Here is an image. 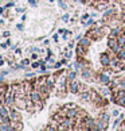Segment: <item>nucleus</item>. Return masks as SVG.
Instances as JSON below:
<instances>
[{"mask_svg": "<svg viewBox=\"0 0 125 131\" xmlns=\"http://www.w3.org/2000/svg\"><path fill=\"white\" fill-rule=\"evenodd\" d=\"M30 99L34 101V104H35V105L38 104L39 110H42V107H43V97H42L39 89H32V91H30Z\"/></svg>", "mask_w": 125, "mask_h": 131, "instance_id": "nucleus-1", "label": "nucleus"}, {"mask_svg": "<svg viewBox=\"0 0 125 131\" xmlns=\"http://www.w3.org/2000/svg\"><path fill=\"white\" fill-rule=\"evenodd\" d=\"M79 86H81V82H78L74 79V80L69 81V84H67V89H69L71 93H78V92H79Z\"/></svg>", "mask_w": 125, "mask_h": 131, "instance_id": "nucleus-2", "label": "nucleus"}, {"mask_svg": "<svg viewBox=\"0 0 125 131\" xmlns=\"http://www.w3.org/2000/svg\"><path fill=\"white\" fill-rule=\"evenodd\" d=\"M95 120L92 119V118H88V116H85V120H84V130H95Z\"/></svg>", "mask_w": 125, "mask_h": 131, "instance_id": "nucleus-3", "label": "nucleus"}, {"mask_svg": "<svg viewBox=\"0 0 125 131\" xmlns=\"http://www.w3.org/2000/svg\"><path fill=\"white\" fill-rule=\"evenodd\" d=\"M100 62L102 66H110V57L108 53H102L100 57Z\"/></svg>", "mask_w": 125, "mask_h": 131, "instance_id": "nucleus-4", "label": "nucleus"}, {"mask_svg": "<svg viewBox=\"0 0 125 131\" xmlns=\"http://www.w3.org/2000/svg\"><path fill=\"white\" fill-rule=\"evenodd\" d=\"M38 89H39V92H40V95H42L43 100H46L47 97H49V91H50V88L47 86V84H42Z\"/></svg>", "mask_w": 125, "mask_h": 131, "instance_id": "nucleus-5", "label": "nucleus"}, {"mask_svg": "<svg viewBox=\"0 0 125 131\" xmlns=\"http://www.w3.org/2000/svg\"><path fill=\"white\" fill-rule=\"evenodd\" d=\"M81 100H85V101H92V91L86 89L84 92H81Z\"/></svg>", "mask_w": 125, "mask_h": 131, "instance_id": "nucleus-6", "label": "nucleus"}, {"mask_svg": "<svg viewBox=\"0 0 125 131\" xmlns=\"http://www.w3.org/2000/svg\"><path fill=\"white\" fill-rule=\"evenodd\" d=\"M9 119H11L12 123L19 122V120H20V116H19V114H18L16 110H11V111H9Z\"/></svg>", "mask_w": 125, "mask_h": 131, "instance_id": "nucleus-7", "label": "nucleus"}, {"mask_svg": "<svg viewBox=\"0 0 125 131\" xmlns=\"http://www.w3.org/2000/svg\"><path fill=\"white\" fill-rule=\"evenodd\" d=\"M98 79H100V81L102 82L104 85H108V84H110V81H112V80H110V76H109V74H106L105 72H104V73H101V74H100V77H98Z\"/></svg>", "mask_w": 125, "mask_h": 131, "instance_id": "nucleus-8", "label": "nucleus"}, {"mask_svg": "<svg viewBox=\"0 0 125 131\" xmlns=\"http://www.w3.org/2000/svg\"><path fill=\"white\" fill-rule=\"evenodd\" d=\"M66 80H67V76H62L59 81H58V84H59V91L61 92H65L66 91Z\"/></svg>", "mask_w": 125, "mask_h": 131, "instance_id": "nucleus-9", "label": "nucleus"}, {"mask_svg": "<svg viewBox=\"0 0 125 131\" xmlns=\"http://www.w3.org/2000/svg\"><path fill=\"white\" fill-rule=\"evenodd\" d=\"M108 128V123L104 122V120H98L97 123H95V130H106Z\"/></svg>", "mask_w": 125, "mask_h": 131, "instance_id": "nucleus-10", "label": "nucleus"}, {"mask_svg": "<svg viewBox=\"0 0 125 131\" xmlns=\"http://www.w3.org/2000/svg\"><path fill=\"white\" fill-rule=\"evenodd\" d=\"M120 62H121V60H120L118 57H113V58H110V66L112 68H117L120 66Z\"/></svg>", "mask_w": 125, "mask_h": 131, "instance_id": "nucleus-11", "label": "nucleus"}, {"mask_svg": "<svg viewBox=\"0 0 125 131\" xmlns=\"http://www.w3.org/2000/svg\"><path fill=\"white\" fill-rule=\"evenodd\" d=\"M55 77H57V74H54V76H49V77H47V79H46V84H47V86H49V88L51 89L52 88V86H54V80H55Z\"/></svg>", "mask_w": 125, "mask_h": 131, "instance_id": "nucleus-12", "label": "nucleus"}, {"mask_svg": "<svg viewBox=\"0 0 125 131\" xmlns=\"http://www.w3.org/2000/svg\"><path fill=\"white\" fill-rule=\"evenodd\" d=\"M117 45V37H109V41H108V46L110 49H113L114 46Z\"/></svg>", "mask_w": 125, "mask_h": 131, "instance_id": "nucleus-13", "label": "nucleus"}, {"mask_svg": "<svg viewBox=\"0 0 125 131\" xmlns=\"http://www.w3.org/2000/svg\"><path fill=\"white\" fill-rule=\"evenodd\" d=\"M82 77L84 79H90V77H92V70H90L89 68H84L82 69Z\"/></svg>", "mask_w": 125, "mask_h": 131, "instance_id": "nucleus-14", "label": "nucleus"}, {"mask_svg": "<svg viewBox=\"0 0 125 131\" xmlns=\"http://www.w3.org/2000/svg\"><path fill=\"white\" fill-rule=\"evenodd\" d=\"M0 115H2L3 118H7V116H9V111L7 110V107L0 105Z\"/></svg>", "mask_w": 125, "mask_h": 131, "instance_id": "nucleus-15", "label": "nucleus"}, {"mask_svg": "<svg viewBox=\"0 0 125 131\" xmlns=\"http://www.w3.org/2000/svg\"><path fill=\"white\" fill-rule=\"evenodd\" d=\"M79 43H81L82 46L88 47V46H90V39L88 38V35H86L85 38H81V39H79Z\"/></svg>", "mask_w": 125, "mask_h": 131, "instance_id": "nucleus-16", "label": "nucleus"}, {"mask_svg": "<svg viewBox=\"0 0 125 131\" xmlns=\"http://www.w3.org/2000/svg\"><path fill=\"white\" fill-rule=\"evenodd\" d=\"M122 31H121V28L120 27H114L112 31H110V37H117V35H120Z\"/></svg>", "mask_w": 125, "mask_h": 131, "instance_id": "nucleus-17", "label": "nucleus"}, {"mask_svg": "<svg viewBox=\"0 0 125 131\" xmlns=\"http://www.w3.org/2000/svg\"><path fill=\"white\" fill-rule=\"evenodd\" d=\"M113 14H114V9H113V8L108 9V11L104 14V19H109V18H110V15H113Z\"/></svg>", "mask_w": 125, "mask_h": 131, "instance_id": "nucleus-18", "label": "nucleus"}, {"mask_svg": "<svg viewBox=\"0 0 125 131\" xmlns=\"http://www.w3.org/2000/svg\"><path fill=\"white\" fill-rule=\"evenodd\" d=\"M116 103H117L118 105H121V107H125V96H121V97H118V99L116 100Z\"/></svg>", "mask_w": 125, "mask_h": 131, "instance_id": "nucleus-19", "label": "nucleus"}, {"mask_svg": "<svg viewBox=\"0 0 125 131\" xmlns=\"http://www.w3.org/2000/svg\"><path fill=\"white\" fill-rule=\"evenodd\" d=\"M92 100H94V101H100V96H98V93L95 91H92Z\"/></svg>", "mask_w": 125, "mask_h": 131, "instance_id": "nucleus-20", "label": "nucleus"}, {"mask_svg": "<svg viewBox=\"0 0 125 131\" xmlns=\"http://www.w3.org/2000/svg\"><path fill=\"white\" fill-rule=\"evenodd\" d=\"M75 74H77V70L69 72V74H67V80H74L75 79Z\"/></svg>", "mask_w": 125, "mask_h": 131, "instance_id": "nucleus-21", "label": "nucleus"}, {"mask_svg": "<svg viewBox=\"0 0 125 131\" xmlns=\"http://www.w3.org/2000/svg\"><path fill=\"white\" fill-rule=\"evenodd\" d=\"M117 57L120 58V60H125V50L124 49H121L118 53H117Z\"/></svg>", "mask_w": 125, "mask_h": 131, "instance_id": "nucleus-22", "label": "nucleus"}, {"mask_svg": "<svg viewBox=\"0 0 125 131\" xmlns=\"http://www.w3.org/2000/svg\"><path fill=\"white\" fill-rule=\"evenodd\" d=\"M100 119H101V120H104V122H106V123H108V120H109V115H108V114H101Z\"/></svg>", "mask_w": 125, "mask_h": 131, "instance_id": "nucleus-23", "label": "nucleus"}, {"mask_svg": "<svg viewBox=\"0 0 125 131\" xmlns=\"http://www.w3.org/2000/svg\"><path fill=\"white\" fill-rule=\"evenodd\" d=\"M118 88H121V89H125V79H122V80H120Z\"/></svg>", "mask_w": 125, "mask_h": 131, "instance_id": "nucleus-24", "label": "nucleus"}, {"mask_svg": "<svg viewBox=\"0 0 125 131\" xmlns=\"http://www.w3.org/2000/svg\"><path fill=\"white\" fill-rule=\"evenodd\" d=\"M92 25H94V19H92V18L88 22H85V26H92Z\"/></svg>", "mask_w": 125, "mask_h": 131, "instance_id": "nucleus-25", "label": "nucleus"}, {"mask_svg": "<svg viewBox=\"0 0 125 131\" xmlns=\"http://www.w3.org/2000/svg\"><path fill=\"white\" fill-rule=\"evenodd\" d=\"M109 88H102V91H101V93H102V95H105V96H108L109 95Z\"/></svg>", "mask_w": 125, "mask_h": 131, "instance_id": "nucleus-26", "label": "nucleus"}, {"mask_svg": "<svg viewBox=\"0 0 125 131\" xmlns=\"http://www.w3.org/2000/svg\"><path fill=\"white\" fill-rule=\"evenodd\" d=\"M106 6H108L106 3H100V4H98V8H100V9H105V8H106Z\"/></svg>", "mask_w": 125, "mask_h": 131, "instance_id": "nucleus-27", "label": "nucleus"}, {"mask_svg": "<svg viewBox=\"0 0 125 131\" xmlns=\"http://www.w3.org/2000/svg\"><path fill=\"white\" fill-rule=\"evenodd\" d=\"M58 4H59V6H61L62 8H63V9H66V8H67V6H66V4H65L63 2H62V0H58Z\"/></svg>", "mask_w": 125, "mask_h": 131, "instance_id": "nucleus-28", "label": "nucleus"}, {"mask_svg": "<svg viewBox=\"0 0 125 131\" xmlns=\"http://www.w3.org/2000/svg\"><path fill=\"white\" fill-rule=\"evenodd\" d=\"M40 65H42V62H38L36 61V62H34V64H32V68H34V69H36V68H39Z\"/></svg>", "mask_w": 125, "mask_h": 131, "instance_id": "nucleus-29", "label": "nucleus"}, {"mask_svg": "<svg viewBox=\"0 0 125 131\" xmlns=\"http://www.w3.org/2000/svg\"><path fill=\"white\" fill-rule=\"evenodd\" d=\"M69 37H70V31H69V32L65 31V32H63V39H69Z\"/></svg>", "mask_w": 125, "mask_h": 131, "instance_id": "nucleus-30", "label": "nucleus"}, {"mask_svg": "<svg viewBox=\"0 0 125 131\" xmlns=\"http://www.w3.org/2000/svg\"><path fill=\"white\" fill-rule=\"evenodd\" d=\"M90 16H92V15H89V14H85V15L82 16V20H84V22H85V20H88Z\"/></svg>", "mask_w": 125, "mask_h": 131, "instance_id": "nucleus-31", "label": "nucleus"}, {"mask_svg": "<svg viewBox=\"0 0 125 131\" xmlns=\"http://www.w3.org/2000/svg\"><path fill=\"white\" fill-rule=\"evenodd\" d=\"M118 114H120V112H118L117 110H113V112H112V115H113V116H118Z\"/></svg>", "mask_w": 125, "mask_h": 131, "instance_id": "nucleus-32", "label": "nucleus"}, {"mask_svg": "<svg viewBox=\"0 0 125 131\" xmlns=\"http://www.w3.org/2000/svg\"><path fill=\"white\" fill-rule=\"evenodd\" d=\"M28 3L32 4V6H36V2H35V0H28Z\"/></svg>", "mask_w": 125, "mask_h": 131, "instance_id": "nucleus-33", "label": "nucleus"}, {"mask_svg": "<svg viewBox=\"0 0 125 131\" xmlns=\"http://www.w3.org/2000/svg\"><path fill=\"white\" fill-rule=\"evenodd\" d=\"M40 72H46V66L43 65V64L40 65Z\"/></svg>", "mask_w": 125, "mask_h": 131, "instance_id": "nucleus-34", "label": "nucleus"}, {"mask_svg": "<svg viewBox=\"0 0 125 131\" xmlns=\"http://www.w3.org/2000/svg\"><path fill=\"white\" fill-rule=\"evenodd\" d=\"M28 64H30V61H28V60H23V66H24V65H28Z\"/></svg>", "mask_w": 125, "mask_h": 131, "instance_id": "nucleus-35", "label": "nucleus"}, {"mask_svg": "<svg viewBox=\"0 0 125 131\" xmlns=\"http://www.w3.org/2000/svg\"><path fill=\"white\" fill-rule=\"evenodd\" d=\"M63 22H69V15H65L63 16Z\"/></svg>", "mask_w": 125, "mask_h": 131, "instance_id": "nucleus-36", "label": "nucleus"}, {"mask_svg": "<svg viewBox=\"0 0 125 131\" xmlns=\"http://www.w3.org/2000/svg\"><path fill=\"white\" fill-rule=\"evenodd\" d=\"M65 56H66V58H70V57H71V53H70V51H66Z\"/></svg>", "mask_w": 125, "mask_h": 131, "instance_id": "nucleus-37", "label": "nucleus"}, {"mask_svg": "<svg viewBox=\"0 0 125 131\" xmlns=\"http://www.w3.org/2000/svg\"><path fill=\"white\" fill-rule=\"evenodd\" d=\"M62 64H63V62H57V64H55L54 66H55V68H59V66H61Z\"/></svg>", "mask_w": 125, "mask_h": 131, "instance_id": "nucleus-38", "label": "nucleus"}, {"mask_svg": "<svg viewBox=\"0 0 125 131\" xmlns=\"http://www.w3.org/2000/svg\"><path fill=\"white\" fill-rule=\"evenodd\" d=\"M16 28H18V30H20V31H22V30H23V26H22V25H18V26H16Z\"/></svg>", "mask_w": 125, "mask_h": 131, "instance_id": "nucleus-39", "label": "nucleus"}, {"mask_svg": "<svg viewBox=\"0 0 125 131\" xmlns=\"http://www.w3.org/2000/svg\"><path fill=\"white\" fill-rule=\"evenodd\" d=\"M2 49H7V43H2Z\"/></svg>", "mask_w": 125, "mask_h": 131, "instance_id": "nucleus-40", "label": "nucleus"}, {"mask_svg": "<svg viewBox=\"0 0 125 131\" xmlns=\"http://www.w3.org/2000/svg\"><path fill=\"white\" fill-rule=\"evenodd\" d=\"M121 19H122V20H125V12L121 14Z\"/></svg>", "mask_w": 125, "mask_h": 131, "instance_id": "nucleus-41", "label": "nucleus"}, {"mask_svg": "<svg viewBox=\"0 0 125 131\" xmlns=\"http://www.w3.org/2000/svg\"><path fill=\"white\" fill-rule=\"evenodd\" d=\"M32 76H34V73H27L26 74V77H32Z\"/></svg>", "mask_w": 125, "mask_h": 131, "instance_id": "nucleus-42", "label": "nucleus"}, {"mask_svg": "<svg viewBox=\"0 0 125 131\" xmlns=\"http://www.w3.org/2000/svg\"><path fill=\"white\" fill-rule=\"evenodd\" d=\"M3 12H4V8H0V15H2Z\"/></svg>", "mask_w": 125, "mask_h": 131, "instance_id": "nucleus-43", "label": "nucleus"}, {"mask_svg": "<svg viewBox=\"0 0 125 131\" xmlns=\"http://www.w3.org/2000/svg\"><path fill=\"white\" fill-rule=\"evenodd\" d=\"M0 65H4V61L3 60H0Z\"/></svg>", "mask_w": 125, "mask_h": 131, "instance_id": "nucleus-44", "label": "nucleus"}, {"mask_svg": "<svg viewBox=\"0 0 125 131\" xmlns=\"http://www.w3.org/2000/svg\"><path fill=\"white\" fill-rule=\"evenodd\" d=\"M0 101H2V92H0Z\"/></svg>", "mask_w": 125, "mask_h": 131, "instance_id": "nucleus-45", "label": "nucleus"}, {"mask_svg": "<svg viewBox=\"0 0 125 131\" xmlns=\"http://www.w3.org/2000/svg\"><path fill=\"white\" fill-rule=\"evenodd\" d=\"M124 122H125V118H124Z\"/></svg>", "mask_w": 125, "mask_h": 131, "instance_id": "nucleus-46", "label": "nucleus"}, {"mask_svg": "<svg viewBox=\"0 0 125 131\" xmlns=\"http://www.w3.org/2000/svg\"><path fill=\"white\" fill-rule=\"evenodd\" d=\"M50 2H52V0H50Z\"/></svg>", "mask_w": 125, "mask_h": 131, "instance_id": "nucleus-47", "label": "nucleus"}, {"mask_svg": "<svg viewBox=\"0 0 125 131\" xmlns=\"http://www.w3.org/2000/svg\"><path fill=\"white\" fill-rule=\"evenodd\" d=\"M124 8H125V7H124Z\"/></svg>", "mask_w": 125, "mask_h": 131, "instance_id": "nucleus-48", "label": "nucleus"}]
</instances>
